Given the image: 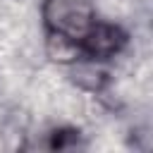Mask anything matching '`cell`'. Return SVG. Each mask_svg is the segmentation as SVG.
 Segmentation results:
<instances>
[{"instance_id": "obj_1", "label": "cell", "mask_w": 153, "mask_h": 153, "mask_svg": "<svg viewBox=\"0 0 153 153\" xmlns=\"http://www.w3.org/2000/svg\"><path fill=\"white\" fill-rule=\"evenodd\" d=\"M43 19L50 36L76 53L98 24L96 12L86 0H48L43 7Z\"/></svg>"}]
</instances>
